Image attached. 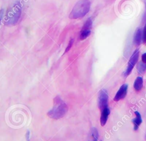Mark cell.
Wrapping results in <instances>:
<instances>
[{"mask_svg":"<svg viewBox=\"0 0 146 141\" xmlns=\"http://www.w3.org/2000/svg\"><path fill=\"white\" fill-rule=\"evenodd\" d=\"M143 85V80L141 77H137L134 81L133 87L136 91H139L141 89Z\"/></svg>","mask_w":146,"mask_h":141,"instance_id":"8fae6325","label":"cell"},{"mask_svg":"<svg viewBox=\"0 0 146 141\" xmlns=\"http://www.w3.org/2000/svg\"><path fill=\"white\" fill-rule=\"evenodd\" d=\"M108 103V95L106 89H101L98 93V105L100 110L102 111L107 108Z\"/></svg>","mask_w":146,"mask_h":141,"instance_id":"3957f363","label":"cell"},{"mask_svg":"<svg viewBox=\"0 0 146 141\" xmlns=\"http://www.w3.org/2000/svg\"><path fill=\"white\" fill-rule=\"evenodd\" d=\"M145 138H146V135H145Z\"/></svg>","mask_w":146,"mask_h":141,"instance_id":"e0dca14e","label":"cell"},{"mask_svg":"<svg viewBox=\"0 0 146 141\" xmlns=\"http://www.w3.org/2000/svg\"><path fill=\"white\" fill-rule=\"evenodd\" d=\"M110 113V109L108 107L104 109L102 111V114L100 119V124L102 126H104L106 124Z\"/></svg>","mask_w":146,"mask_h":141,"instance_id":"ba28073f","label":"cell"},{"mask_svg":"<svg viewBox=\"0 0 146 141\" xmlns=\"http://www.w3.org/2000/svg\"><path fill=\"white\" fill-rule=\"evenodd\" d=\"M90 9L89 0H80L74 6L69 15V18L74 19L83 17L89 11Z\"/></svg>","mask_w":146,"mask_h":141,"instance_id":"7a4b0ae2","label":"cell"},{"mask_svg":"<svg viewBox=\"0 0 146 141\" xmlns=\"http://www.w3.org/2000/svg\"><path fill=\"white\" fill-rule=\"evenodd\" d=\"M143 42L146 43V23L143 30Z\"/></svg>","mask_w":146,"mask_h":141,"instance_id":"5bb4252c","label":"cell"},{"mask_svg":"<svg viewBox=\"0 0 146 141\" xmlns=\"http://www.w3.org/2000/svg\"><path fill=\"white\" fill-rule=\"evenodd\" d=\"M141 61L143 62L146 63V52L142 54V56H141Z\"/></svg>","mask_w":146,"mask_h":141,"instance_id":"9a60e30c","label":"cell"},{"mask_svg":"<svg viewBox=\"0 0 146 141\" xmlns=\"http://www.w3.org/2000/svg\"><path fill=\"white\" fill-rule=\"evenodd\" d=\"M137 70L140 74H143L146 70V63L142 61L139 62L137 65Z\"/></svg>","mask_w":146,"mask_h":141,"instance_id":"7c38bea8","label":"cell"},{"mask_svg":"<svg viewBox=\"0 0 146 141\" xmlns=\"http://www.w3.org/2000/svg\"><path fill=\"white\" fill-rule=\"evenodd\" d=\"M92 21L91 18H88L83 25L80 34V40H83L87 38L91 34V28H92Z\"/></svg>","mask_w":146,"mask_h":141,"instance_id":"5b68a950","label":"cell"},{"mask_svg":"<svg viewBox=\"0 0 146 141\" xmlns=\"http://www.w3.org/2000/svg\"><path fill=\"white\" fill-rule=\"evenodd\" d=\"M74 39H71V40H70L69 43H68V45H67V46L66 48V50H65V51H64L63 54H65L66 53H67V52H68V51L70 50V49H71V46H72L73 43H74Z\"/></svg>","mask_w":146,"mask_h":141,"instance_id":"4fadbf2b","label":"cell"},{"mask_svg":"<svg viewBox=\"0 0 146 141\" xmlns=\"http://www.w3.org/2000/svg\"><path fill=\"white\" fill-rule=\"evenodd\" d=\"M141 41H143V30L139 28L136 30L134 34L133 42L136 45L139 46Z\"/></svg>","mask_w":146,"mask_h":141,"instance_id":"52a82bcc","label":"cell"},{"mask_svg":"<svg viewBox=\"0 0 146 141\" xmlns=\"http://www.w3.org/2000/svg\"><path fill=\"white\" fill-rule=\"evenodd\" d=\"M135 114L136 115V117L132 120V122L133 124V130L135 131H136L142 123V118L140 113L139 112L135 111Z\"/></svg>","mask_w":146,"mask_h":141,"instance_id":"9c48e42d","label":"cell"},{"mask_svg":"<svg viewBox=\"0 0 146 141\" xmlns=\"http://www.w3.org/2000/svg\"><path fill=\"white\" fill-rule=\"evenodd\" d=\"M98 131L96 128H92L89 133L87 141H98Z\"/></svg>","mask_w":146,"mask_h":141,"instance_id":"30bf717a","label":"cell"},{"mask_svg":"<svg viewBox=\"0 0 146 141\" xmlns=\"http://www.w3.org/2000/svg\"><path fill=\"white\" fill-rule=\"evenodd\" d=\"M29 136H30V132L29 131H27L26 132V141H30V139H29Z\"/></svg>","mask_w":146,"mask_h":141,"instance_id":"2e32d148","label":"cell"},{"mask_svg":"<svg viewBox=\"0 0 146 141\" xmlns=\"http://www.w3.org/2000/svg\"><path fill=\"white\" fill-rule=\"evenodd\" d=\"M139 56V50L138 49H136L133 53L132 55L130 57V59L128 62V65H127V69L124 73V75L125 77L128 76L131 73L135 65L136 64V62L138 61Z\"/></svg>","mask_w":146,"mask_h":141,"instance_id":"277c9868","label":"cell"},{"mask_svg":"<svg viewBox=\"0 0 146 141\" xmlns=\"http://www.w3.org/2000/svg\"><path fill=\"white\" fill-rule=\"evenodd\" d=\"M127 90H128V85L126 84H123L120 87L119 89L117 91V93H116L113 98V100L115 101H118L124 99L127 95Z\"/></svg>","mask_w":146,"mask_h":141,"instance_id":"8992f818","label":"cell"},{"mask_svg":"<svg viewBox=\"0 0 146 141\" xmlns=\"http://www.w3.org/2000/svg\"><path fill=\"white\" fill-rule=\"evenodd\" d=\"M68 110V107L66 103L59 97L56 96L54 99L52 108L50 110L47 115L54 119H59L63 117Z\"/></svg>","mask_w":146,"mask_h":141,"instance_id":"6da1fadb","label":"cell"}]
</instances>
